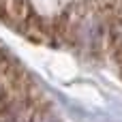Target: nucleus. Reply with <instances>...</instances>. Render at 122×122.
I'll use <instances>...</instances> for the list:
<instances>
[{"mask_svg": "<svg viewBox=\"0 0 122 122\" xmlns=\"http://www.w3.org/2000/svg\"><path fill=\"white\" fill-rule=\"evenodd\" d=\"M19 34H24L26 39L34 41V43H43V45H56L54 39V28H51V19L39 15L36 11L21 24Z\"/></svg>", "mask_w": 122, "mask_h": 122, "instance_id": "f257e3e1", "label": "nucleus"}, {"mask_svg": "<svg viewBox=\"0 0 122 122\" xmlns=\"http://www.w3.org/2000/svg\"><path fill=\"white\" fill-rule=\"evenodd\" d=\"M34 13V6L30 0H0V19L15 30L21 28V24Z\"/></svg>", "mask_w": 122, "mask_h": 122, "instance_id": "f03ea898", "label": "nucleus"}]
</instances>
